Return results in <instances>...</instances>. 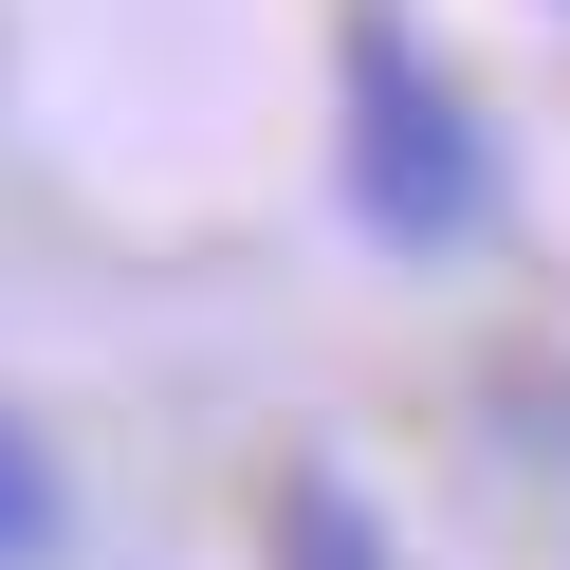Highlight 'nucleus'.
I'll return each mask as SVG.
<instances>
[{
	"mask_svg": "<svg viewBox=\"0 0 570 570\" xmlns=\"http://www.w3.org/2000/svg\"><path fill=\"white\" fill-rule=\"evenodd\" d=\"M497 203V148L442 75H423L405 19H350V222L368 239H460Z\"/></svg>",
	"mask_w": 570,
	"mask_h": 570,
	"instance_id": "1",
	"label": "nucleus"
},
{
	"mask_svg": "<svg viewBox=\"0 0 570 570\" xmlns=\"http://www.w3.org/2000/svg\"><path fill=\"white\" fill-rule=\"evenodd\" d=\"M38 552H56V460L0 423V570H38Z\"/></svg>",
	"mask_w": 570,
	"mask_h": 570,
	"instance_id": "2",
	"label": "nucleus"
},
{
	"mask_svg": "<svg viewBox=\"0 0 570 570\" xmlns=\"http://www.w3.org/2000/svg\"><path fill=\"white\" fill-rule=\"evenodd\" d=\"M295 570H386V552H368V515H350V497H332V479H313V497H295Z\"/></svg>",
	"mask_w": 570,
	"mask_h": 570,
	"instance_id": "3",
	"label": "nucleus"
}]
</instances>
